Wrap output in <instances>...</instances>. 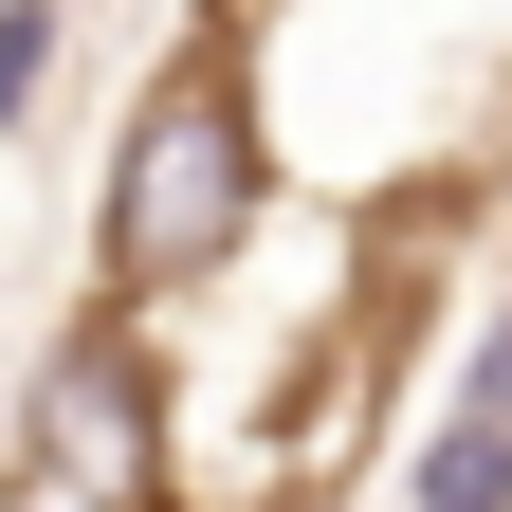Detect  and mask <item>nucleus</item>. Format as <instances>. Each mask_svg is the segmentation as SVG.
Masks as SVG:
<instances>
[{"instance_id": "nucleus-5", "label": "nucleus", "mask_w": 512, "mask_h": 512, "mask_svg": "<svg viewBox=\"0 0 512 512\" xmlns=\"http://www.w3.org/2000/svg\"><path fill=\"white\" fill-rule=\"evenodd\" d=\"M37 55H55V0H0V128L37 110Z\"/></svg>"}, {"instance_id": "nucleus-4", "label": "nucleus", "mask_w": 512, "mask_h": 512, "mask_svg": "<svg viewBox=\"0 0 512 512\" xmlns=\"http://www.w3.org/2000/svg\"><path fill=\"white\" fill-rule=\"evenodd\" d=\"M421 512H512V421H494V403H458V421H439Z\"/></svg>"}, {"instance_id": "nucleus-1", "label": "nucleus", "mask_w": 512, "mask_h": 512, "mask_svg": "<svg viewBox=\"0 0 512 512\" xmlns=\"http://www.w3.org/2000/svg\"><path fill=\"white\" fill-rule=\"evenodd\" d=\"M238 37H256L238 0H202L183 55L128 92L110 183H92V311H165V293L238 275L256 202H275V128H256V55H238Z\"/></svg>"}, {"instance_id": "nucleus-2", "label": "nucleus", "mask_w": 512, "mask_h": 512, "mask_svg": "<svg viewBox=\"0 0 512 512\" xmlns=\"http://www.w3.org/2000/svg\"><path fill=\"white\" fill-rule=\"evenodd\" d=\"M458 220H476V183H384L366 238H348V275H330V311L293 330V384H275V476H293V512H311V494H330L366 439H384L403 348H421L439 275H458Z\"/></svg>"}, {"instance_id": "nucleus-3", "label": "nucleus", "mask_w": 512, "mask_h": 512, "mask_svg": "<svg viewBox=\"0 0 512 512\" xmlns=\"http://www.w3.org/2000/svg\"><path fill=\"white\" fill-rule=\"evenodd\" d=\"M19 512H183L147 311H74V330H55L37 403H19Z\"/></svg>"}, {"instance_id": "nucleus-6", "label": "nucleus", "mask_w": 512, "mask_h": 512, "mask_svg": "<svg viewBox=\"0 0 512 512\" xmlns=\"http://www.w3.org/2000/svg\"><path fill=\"white\" fill-rule=\"evenodd\" d=\"M476 403H494V421H512V330H494V366H476Z\"/></svg>"}]
</instances>
